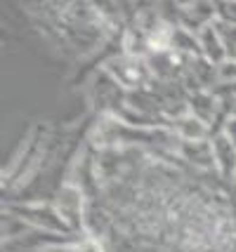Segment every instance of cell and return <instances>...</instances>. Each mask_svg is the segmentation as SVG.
<instances>
[{
	"instance_id": "6da1fadb",
	"label": "cell",
	"mask_w": 236,
	"mask_h": 252,
	"mask_svg": "<svg viewBox=\"0 0 236 252\" xmlns=\"http://www.w3.org/2000/svg\"><path fill=\"white\" fill-rule=\"evenodd\" d=\"M7 215H14L22 221H26L31 229L40 231H52V233H73L68 229L64 217L59 215L57 205H47V203H10L7 205Z\"/></svg>"
},
{
	"instance_id": "7a4b0ae2",
	"label": "cell",
	"mask_w": 236,
	"mask_h": 252,
	"mask_svg": "<svg viewBox=\"0 0 236 252\" xmlns=\"http://www.w3.org/2000/svg\"><path fill=\"white\" fill-rule=\"evenodd\" d=\"M109 76L121 85V88L130 90H144L146 83H151V68L146 64V59H139V57H130V55H121L113 57L106 62V68H104Z\"/></svg>"
},
{
	"instance_id": "3957f363",
	"label": "cell",
	"mask_w": 236,
	"mask_h": 252,
	"mask_svg": "<svg viewBox=\"0 0 236 252\" xmlns=\"http://www.w3.org/2000/svg\"><path fill=\"white\" fill-rule=\"evenodd\" d=\"M57 210L68 224V229L73 233H83V189L76 184H67L62 187L59 196H57Z\"/></svg>"
},
{
	"instance_id": "277c9868",
	"label": "cell",
	"mask_w": 236,
	"mask_h": 252,
	"mask_svg": "<svg viewBox=\"0 0 236 252\" xmlns=\"http://www.w3.org/2000/svg\"><path fill=\"white\" fill-rule=\"evenodd\" d=\"M210 144H213L215 170H217V175L225 177V179H234L236 177V149H234V144L227 139L225 132L213 134V137H210Z\"/></svg>"
},
{
	"instance_id": "5b68a950",
	"label": "cell",
	"mask_w": 236,
	"mask_h": 252,
	"mask_svg": "<svg viewBox=\"0 0 236 252\" xmlns=\"http://www.w3.org/2000/svg\"><path fill=\"white\" fill-rule=\"evenodd\" d=\"M187 104H189V113H191V116L201 118V121L208 123V125H213V123L217 121V116L222 113V111H220V99L215 97L210 90H201V92H194V94H189Z\"/></svg>"
},
{
	"instance_id": "8992f818",
	"label": "cell",
	"mask_w": 236,
	"mask_h": 252,
	"mask_svg": "<svg viewBox=\"0 0 236 252\" xmlns=\"http://www.w3.org/2000/svg\"><path fill=\"white\" fill-rule=\"evenodd\" d=\"M199 45H201V57L205 62H210V64H215V66H220L227 62L225 43H222L220 33L215 29V22L199 33Z\"/></svg>"
},
{
	"instance_id": "52a82bcc",
	"label": "cell",
	"mask_w": 236,
	"mask_h": 252,
	"mask_svg": "<svg viewBox=\"0 0 236 252\" xmlns=\"http://www.w3.org/2000/svg\"><path fill=\"white\" fill-rule=\"evenodd\" d=\"M172 132L180 137V142H205V139H210V125L203 123L201 118H196V116H191V113L172 123Z\"/></svg>"
},
{
	"instance_id": "ba28073f",
	"label": "cell",
	"mask_w": 236,
	"mask_h": 252,
	"mask_svg": "<svg viewBox=\"0 0 236 252\" xmlns=\"http://www.w3.org/2000/svg\"><path fill=\"white\" fill-rule=\"evenodd\" d=\"M177 151L182 154V158H187L196 167H203V170H213L215 167V156H213L210 139H205V142H180Z\"/></svg>"
},
{
	"instance_id": "9c48e42d",
	"label": "cell",
	"mask_w": 236,
	"mask_h": 252,
	"mask_svg": "<svg viewBox=\"0 0 236 252\" xmlns=\"http://www.w3.org/2000/svg\"><path fill=\"white\" fill-rule=\"evenodd\" d=\"M215 29H217L220 38H222V43H225L227 59L236 62V24H229V22H220V19H215Z\"/></svg>"
},
{
	"instance_id": "30bf717a",
	"label": "cell",
	"mask_w": 236,
	"mask_h": 252,
	"mask_svg": "<svg viewBox=\"0 0 236 252\" xmlns=\"http://www.w3.org/2000/svg\"><path fill=\"white\" fill-rule=\"evenodd\" d=\"M217 76H220V83H236V62L227 59L225 64L217 66Z\"/></svg>"
},
{
	"instance_id": "8fae6325",
	"label": "cell",
	"mask_w": 236,
	"mask_h": 252,
	"mask_svg": "<svg viewBox=\"0 0 236 252\" xmlns=\"http://www.w3.org/2000/svg\"><path fill=\"white\" fill-rule=\"evenodd\" d=\"M227 134V139L234 144V149H236V118H227L225 123V130H222Z\"/></svg>"
}]
</instances>
